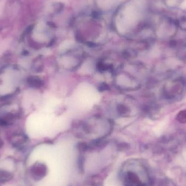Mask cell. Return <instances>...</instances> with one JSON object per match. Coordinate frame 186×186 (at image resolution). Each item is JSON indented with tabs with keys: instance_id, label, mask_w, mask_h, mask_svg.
<instances>
[{
	"instance_id": "8992f818",
	"label": "cell",
	"mask_w": 186,
	"mask_h": 186,
	"mask_svg": "<svg viewBox=\"0 0 186 186\" xmlns=\"http://www.w3.org/2000/svg\"><path fill=\"white\" fill-rule=\"evenodd\" d=\"M2 4L3 3L0 2V13L2 12Z\"/></svg>"
},
{
	"instance_id": "3957f363",
	"label": "cell",
	"mask_w": 186,
	"mask_h": 186,
	"mask_svg": "<svg viewBox=\"0 0 186 186\" xmlns=\"http://www.w3.org/2000/svg\"><path fill=\"white\" fill-rule=\"evenodd\" d=\"M117 110L120 115L123 116H128L130 113V110L125 105H119L117 107Z\"/></svg>"
},
{
	"instance_id": "5b68a950",
	"label": "cell",
	"mask_w": 186,
	"mask_h": 186,
	"mask_svg": "<svg viewBox=\"0 0 186 186\" xmlns=\"http://www.w3.org/2000/svg\"><path fill=\"white\" fill-rule=\"evenodd\" d=\"M108 89H109L108 85L105 83H103L99 86V90L100 91H105L108 90Z\"/></svg>"
},
{
	"instance_id": "277c9868",
	"label": "cell",
	"mask_w": 186,
	"mask_h": 186,
	"mask_svg": "<svg viewBox=\"0 0 186 186\" xmlns=\"http://www.w3.org/2000/svg\"><path fill=\"white\" fill-rule=\"evenodd\" d=\"M12 176L11 174L8 172L0 170V182H5L8 181L12 178Z\"/></svg>"
},
{
	"instance_id": "6da1fadb",
	"label": "cell",
	"mask_w": 186,
	"mask_h": 186,
	"mask_svg": "<svg viewBox=\"0 0 186 186\" xmlns=\"http://www.w3.org/2000/svg\"><path fill=\"white\" fill-rule=\"evenodd\" d=\"M46 167L42 164H38L36 166H34L32 169L33 174L35 177L37 178H41L44 177L46 173Z\"/></svg>"
},
{
	"instance_id": "7a4b0ae2",
	"label": "cell",
	"mask_w": 186,
	"mask_h": 186,
	"mask_svg": "<svg viewBox=\"0 0 186 186\" xmlns=\"http://www.w3.org/2000/svg\"><path fill=\"white\" fill-rule=\"evenodd\" d=\"M27 83L30 87L34 88H40L44 84L42 80L36 76L29 77L27 80Z\"/></svg>"
}]
</instances>
